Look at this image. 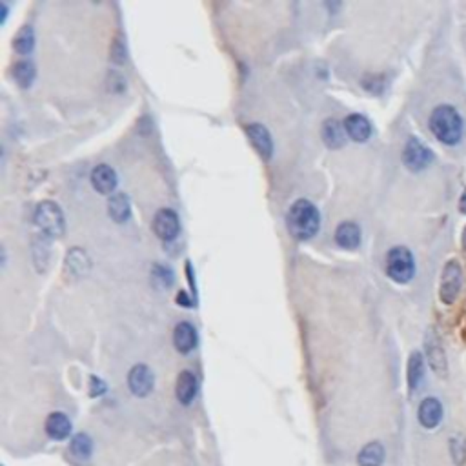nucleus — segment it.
<instances>
[{
    "label": "nucleus",
    "mask_w": 466,
    "mask_h": 466,
    "mask_svg": "<svg viewBox=\"0 0 466 466\" xmlns=\"http://www.w3.org/2000/svg\"><path fill=\"white\" fill-rule=\"evenodd\" d=\"M386 273L392 281L407 284L416 277V259L405 246H393L386 255Z\"/></svg>",
    "instance_id": "7ed1b4c3"
},
{
    "label": "nucleus",
    "mask_w": 466,
    "mask_h": 466,
    "mask_svg": "<svg viewBox=\"0 0 466 466\" xmlns=\"http://www.w3.org/2000/svg\"><path fill=\"white\" fill-rule=\"evenodd\" d=\"M92 384H93V395H101V393L106 390L104 383H101L97 377H92Z\"/></svg>",
    "instance_id": "cd10ccee"
},
{
    "label": "nucleus",
    "mask_w": 466,
    "mask_h": 466,
    "mask_svg": "<svg viewBox=\"0 0 466 466\" xmlns=\"http://www.w3.org/2000/svg\"><path fill=\"white\" fill-rule=\"evenodd\" d=\"M459 212H461L463 215H466V188L465 191H463L461 198H459Z\"/></svg>",
    "instance_id": "c756f323"
},
{
    "label": "nucleus",
    "mask_w": 466,
    "mask_h": 466,
    "mask_svg": "<svg viewBox=\"0 0 466 466\" xmlns=\"http://www.w3.org/2000/svg\"><path fill=\"white\" fill-rule=\"evenodd\" d=\"M321 226V215L314 204L300 198L288 212V230L297 240H308L315 235Z\"/></svg>",
    "instance_id": "f03ea898"
},
{
    "label": "nucleus",
    "mask_w": 466,
    "mask_h": 466,
    "mask_svg": "<svg viewBox=\"0 0 466 466\" xmlns=\"http://www.w3.org/2000/svg\"><path fill=\"white\" fill-rule=\"evenodd\" d=\"M46 434L55 441H62L71 434V423L66 414L62 412H53L46 419Z\"/></svg>",
    "instance_id": "dca6fc26"
},
{
    "label": "nucleus",
    "mask_w": 466,
    "mask_h": 466,
    "mask_svg": "<svg viewBox=\"0 0 466 466\" xmlns=\"http://www.w3.org/2000/svg\"><path fill=\"white\" fill-rule=\"evenodd\" d=\"M173 344L180 354H189L197 347V332L189 323H179L173 332Z\"/></svg>",
    "instance_id": "f3484780"
},
{
    "label": "nucleus",
    "mask_w": 466,
    "mask_h": 466,
    "mask_svg": "<svg viewBox=\"0 0 466 466\" xmlns=\"http://www.w3.org/2000/svg\"><path fill=\"white\" fill-rule=\"evenodd\" d=\"M197 388H198V383H197V377H195L191 372H180L179 374V379H177V388H175V393H177V399H179L184 407H188V405H191L195 399V395H197Z\"/></svg>",
    "instance_id": "2eb2a0df"
},
{
    "label": "nucleus",
    "mask_w": 466,
    "mask_h": 466,
    "mask_svg": "<svg viewBox=\"0 0 466 466\" xmlns=\"http://www.w3.org/2000/svg\"><path fill=\"white\" fill-rule=\"evenodd\" d=\"M113 60L115 62H119V64H122L126 59V53H124V44L120 41H115V44H113Z\"/></svg>",
    "instance_id": "bb28decb"
},
{
    "label": "nucleus",
    "mask_w": 466,
    "mask_h": 466,
    "mask_svg": "<svg viewBox=\"0 0 466 466\" xmlns=\"http://www.w3.org/2000/svg\"><path fill=\"white\" fill-rule=\"evenodd\" d=\"M425 354H426V359H428L430 368L434 370L439 377H446L448 375L446 351H444L441 335H439L435 328H428V332H426Z\"/></svg>",
    "instance_id": "0eeeda50"
},
{
    "label": "nucleus",
    "mask_w": 466,
    "mask_h": 466,
    "mask_svg": "<svg viewBox=\"0 0 466 466\" xmlns=\"http://www.w3.org/2000/svg\"><path fill=\"white\" fill-rule=\"evenodd\" d=\"M463 288V268L457 261H448L441 273L439 284V299L446 306H452L457 300Z\"/></svg>",
    "instance_id": "39448f33"
},
{
    "label": "nucleus",
    "mask_w": 466,
    "mask_h": 466,
    "mask_svg": "<svg viewBox=\"0 0 466 466\" xmlns=\"http://www.w3.org/2000/svg\"><path fill=\"white\" fill-rule=\"evenodd\" d=\"M152 281L153 284H155V288H159V290H168V288L173 284V273H171V270L166 268V266L157 264L152 272Z\"/></svg>",
    "instance_id": "393cba45"
},
{
    "label": "nucleus",
    "mask_w": 466,
    "mask_h": 466,
    "mask_svg": "<svg viewBox=\"0 0 466 466\" xmlns=\"http://www.w3.org/2000/svg\"><path fill=\"white\" fill-rule=\"evenodd\" d=\"M443 405H441V401L435 399V397H426V399H423V402L419 405V410H417V419H419L421 425L428 430L439 426V423L443 421Z\"/></svg>",
    "instance_id": "9d476101"
},
{
    "label": "nucleus",
    "mask_w": 466,
    "mask_h": 466,
    "mask_svg": "<svg viewBox=\"0 0 466 466\" xmlns=\"http://www.w3.org/2000/svg\"><path fill=\"white\" fill-rule=\"evenodd\" d=\"M344 129H347L348 137L356 143H366L372 137L370 120L365 115H359V113H351L344 119Z\"/></svg>",
    "instance_id": "f8f14e48"
},
{
    "label": "nucleus",
    "mask_w": 466,
    "mask_h": 466,
    "mask_svg": "<svg viewBox=\"0 0 466 466\" xmlns=\"http://www.w3.org/2000/svg\"><path fill=\"white\" fill-rule=\"evenodd\" d=\"M180 230V222L179 215H177L173 210L170 208H162L155 213V219H153V231L155 235L162 240H171L179 235Z\"/></svg>",
    "instance_id": "6e6552de"
},
{
    "label": "nucleus",
    "mask_w": 466,
    "mask_h": 466,
    "mask_svg": "<svg viewBox=\"0 0 466 466\" xmlns=\"http://www.w3.org/2000/svg\"><path fill=\"white\" fill-rule=\"evenodd\" d=\"M246 135H248V139L254 144V148L259 152V155L264 161H270L273 155V140L268 129L264 128L263 124H249L246 128Z\"/></svg>",
    "instance_id": "9b49d317"
},
{
    "label": "nucleus",
    "mask_w": 466,
    "mask_h": 466,
    "mask_svg": "<svg viewBox=\"0 0 466 466\" xmlns=\"http://www.w3.org/2000/svg\"><path fill=\"white\" fill-rule=\"evenodd\" d=\"M335 242L344 249H354L361 245V228L356 222H341L335 230Z\"/></svg>",
    "instance_id": "a211bd4d"
},
{
    "label": "nucleus",
    "mask_w": 466,
    "mask_h": 466,
    "mask_svg": "<svg viewBox=\"0 0 466 466\" xmlns=\"http://www.w3.org/2000/svg\"><path fill=\"white\" fill-rule=\"evenodd\" d=\"M450 452H452V459L457 466L465 465L466 463V439L453 435V437L450 439Z\"/></svg>",
    "instance_id": "a878e982"
},
{
    "label": "nucleus",
    "mask_w": 466,
    "mask_h": 466,
    "mask_svg": "<svg viewBox=\"0 0 466 466\" xmlns=\"http://www.w3.org/2000/svg\"><path fill=\"white\" fill-rule=\"evenodd\" d=\"M92 184L99 194H111L117 188V173L108 164H99L92 171Z\"/></svg>",
    "instance_id": "ddd939ff"
},
{
    "label": "nucleus",
    "mask_w": 466,
    "mask_h": 466,
    "mask_svg": "<svg viewBox=\"0 0 466 466\" xmlns=\"http://www.w3.org/2000/svg\"><path fill=\"white\" fill-rule=\"evenodd\" d=\"M177 303H179L180 306H184V308H191V299H189L188 296H186V291H180L179 296H177Z\"/></svg>",
    "instance_id": "c85d7f7f"
},
{
    "label": "nucleus",
    "mask_w": 466,
    "mask_h": 466,
    "mask_svg": "<svg viewBox=\"0 0 466 466\" xmlns=\"http://www.w3.org/2000/svg\"><path fill=\"white\" fill-rule=\"evenodd\" d=\"M461 242H463V248L466 249V226L465 230H463V237H461Z\"/></svg>",
    "instance_id": "7c9ffc66"
},
{
    "label": "nucleus",
    "mask_w": 466,
    "mask_h": 466,
    "mask_svg": "<svg viewBox=\"0 0 466 466\" xmlns=\"http://www.w3.org/2000/svg\"><path fill=\"white\" fill-rule=\"evenodd\" d=\"M71 453L77 457H80V459H86V457L92 456V450H93V443L92 439H89V435L86 434H77L73 439H71Z\"/></svg>",
    "instance_id": "b1692460"
},
{
    "label": "nucleus",
    "mask_w": 466,
    "mask_h": 466,
    "mask_svg": "<svg viewBox=\"0 0 466 466\" xmlns=\"http://www.w3.org/2000/svg\"><path fill=\"white\" fill-rule=\"evenodd\" d=\"M384 463V446L381 443H368L357 456L359 466H381Z\"/></svg>",
    "instance_id": "412c9836"
},
{
    "label": "nucleus",
    "mask_w": 466,
    "mask_h": 466,
    "mask_svg": "<svg viewBox=\"0 0 466 466\" xmlns=\"http://www.w3.org/2000/svg\"><path fill=\"white\" fill-rule=\"evenodd\" d=\"M108 212H110V217L115 222H126L131 215V203H129L128 195L124 194H115L111 195L110 201H108Z\"/></svg>",
    "instance_id": "aec40b11"
},
{
    "label": "nucleus",
    "mask_w": 466,
    "mask_h": 466,
    "mask_svg": "<svg viewBox=\"0 0 466 466\" xmlns=\"http://www.w3.org/2000/svg\"><path fill=\"white\" fill-rule=\"evenodd\" d=\"M33 46H35V35H33V29L29 26H24L20 28V31L17 33L15 37V50L20 55H28L31 53Z\"/></svg>",
    "instance_id": "5701e85b"
},
{
    "label": "nucleus",
    "mask_w": 466,
    "mask_h": 466,
    "mask_svg": "<svg viewBox=\"0 0 466 466\" xmlns=\"http://www.w3.org/2000/svg\"><path fill=\"white\" fill-rule=\"evenodd\" d=\"M13 77L22 89H28L35 80V66L29 60H20L13 68Z\"/></svg>",
    "instance_id": "4be33fe9"
},
{
    "label": "nucleus",
    "mask_w": 466,
    "mask_h": 466,
    "mask_svg": "<svg viewBox=\"0 0 466 466\" xmlns=\"http://www.w3.org/2000/svg\"><path fill=\"white\" fill-rule=\"evenodd\" d=\"M323 140L328 148H342L347 143V129H344V122L337 119H328L323 124Z\"/></svg>",
    "instance_id": "4468645a"
},
{
    "label": "nucleus",
    "mask_w": 466,
    "mask_h": 466,
    "mask_svg": "<svg viewBox=\"0 0 466 466\" xmlns=\"http://www.w3.org/2000/svg\"><path fill=\"white\" fill-rule=\"evenodd\" d=\"M407 379L410 392H416L417 388L421 386V383H423V379H425V357H423L421 351H414L410 359H408Z\"/></svg>",
    "instance_id": "6ab92c4d"
},
{
    "label": "nucleus",
    "mask_w": 466,
    "mask_h": 466,
    "mask_svg": "<svg viewBox=\"0 0 466 466\" xmlns=\"http://www.w3.org/2000/svg\"><path fill=\"white\" fill-rule=\"evenodd\" d=\"M434 162V152L423 140L410 137L402 150V164L414 173L426 170Z\"/></svg>",
    "instance_id": "423d86ee"
},
{
    "label": "nucleus",
    "mask_w": 466,
    "mask_h": 466,
    "mask_svg": "<svg viewBox=\"0 0 466 466\" xmlns=\"http://www.w3.org/2000/svg\"><path fill=\"white\" fill-rule=\"evenodd\" d=\"M430 131L444 146H457L465 133V120L461 113L450 104H441L430 113Z\"/></svg>",
    "instance_id": "f257e3e1"
},
{
    "label": "nucleus",
    "mask_w": 466,
    "mask_h": 466,
    "mask_svg": "<svg viewBox=\"0 0 466 466\" xmlns=\"http://www.w3.org/2000/svg\"><path fill=\"white\" fill-rule=\"evenodd\" d=\"M35 222L46 237H60L64 233V215L62 210L51 201H44L35 210Z\"/></svg>",
    "instance_id": "20e7f679"
},
{
    "label": "nucleus",
    "mask_w": 466,
    "mask_h": 466,
    "mask_svg": "<svg viewBox=\"0 0 466 466\" xmlns=\"http://www.w3.org/2000/svg\"><path fill=\"white\" fill-rule=\"evenodd\" d=\"M153 384H155V377L146 365H135L129 370L128 386L131 393H135L137 397H146L148 393H152Z\"/></svg>",
    "instance_id": "1a4fd4ad"
}]
</instances>
